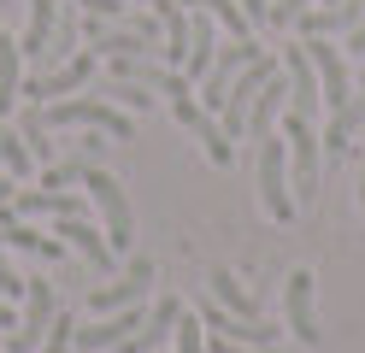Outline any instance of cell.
<instances>
[{
    "label": "cell",
    "mask_w": 365,
    "mask_h": 353,
    "mask_svg": "<svg viewBox=\"0 0 365 353\" xmlns=\"http://www.w3.org/2000/svg\"><path fill=\"white\" fill-rule=\"evenodd\" d=\"M359 206H365V177H359Z\"/></svg>",
    "instance_id": "cell-37"
},
{
    "label": "cell",
    "mask_w": 365,
    "mask_h": 353,
    "mask_svg": "<svg viewBox=\"0 0 365 353\" xmlns=\"http://www.w3.org/2000/svg\"><path fill=\"white\" fill-rule=\"evenodd\" d=\"M0 6H12V0H0Z\"/></svg>",
    "instance_id": "cell-38"
},
{
    "label": "cell",
    "mask_w": 365,
    "mask_h": 353,
    "mask_svg": "<svg viewBox=\"0 0 365 353\" xmlns=\"http://www.w3.org/2000/svg\"><path fill=\"white\" fill-rule=\"evenodd\" d=\"M101 94H112V101H118L124 112H148L153 106V94H148V83H124V77H112Z\"/></svg>",
    "instance_id": "cell-29"
},
{
    "label": "cell",
    "mask_w": 365,
    "mask_h": 353,
    "mask_svg": "<svg viewBox=\"0 0 365 353\" xmlns=\"http://www.w3.org/2000/svg\"><path fill=\"white\" fill-rule=\"evenodd\" d=\"M18 101H24V53H18V41L0 30V118H6Z\"/></svg>",
    "instance_id": "cell-20"
},
{
    "label": "cell",
    "mask_w": 365,
    "mask_h": 353,
    "mask_svg": "<svg viewBox=\"0 0 365 353\" xmlns=\"http://www.w3.org/2000/svg\"><path fill=\"white\" fill-rule=\"evenodd\" d=\"M212 353H277V347H247V342H230V336H212Z\"/></svg>",
    "instance_id": "cell-33"
},
{
    "label": "cell",
    "mask_w": 365,
    "mask_h": 353,
    "mask_svg": "<svg viewBox=\"0 0 365 353\" xmlns=\"http://www.w3.org/2000/svg\"><path fill=\"white\" fill-rule=\"evenodd\" d=\"M53 24H59V0H30V30L18 41V53L41 65V53H48V41H53Z\"/></svg>",
    "instance_id": "cell-22"
},
{
    "label": "cell",
    "mask_w": 365,
    "mask_h": 353,
    "mask_svg": "<svg viewBox=\"0 0 365 353\" xmlns=\"http://www.w3.org/2000/svg\"><path fill=\"white\" fill-rule=\"evenodd\" d=\"M41 118H48L53 130H101V135H112V141H130V135H135L130 112H118L112 101H88V94H83V101H53Z\"/></svg>",
    "instance_id": "cell-1"
},
{
    "label": "cell",
    "mask_w": 365,
    "mask_h": 353,
    "mask_svg": "<svg viewBox=\"0 0 365 353\" xmlns=\"http://www.w3.org/2000/svg\"><path fill=\"white\" fill-rule=\"evenodd\" d=\"M135 329H142V312H135V306H124V312H106L101 324L77 329V347H83V353H106V347H124Z\"/></svg>",
    "instance_id": "cell-14"
},
{
    "label": "cell",
    "mask_w": 365,
    "mask_h": 353,
    "mask_svg": "<svg viewBox=\"0 0 365 353\" xmlns=\"http://www.w3.org/2000/svg\"><path fill=\"white\" fill-rule=\"evenodd\" d=\"M212 53H218V18L195 6V24H189V59H182V77H207L212 71Z\"/></svg>",
    "instance_id": "cell-16"
},
{
    "label": "cell",
    "mask_w": 365,
    "mask_h": 353,
    "mask_svg": "<svg viewBox=\"0 0 365 353\" xmlns=\"http://www.w3.org/2000/svg\"><path fill=\"white\" fill-rule=\"evenodd\" d=\"M289 106V77L277 71V77H265V88L254 94V106H247V135H271V124H277V112Z\"/></svg>",
    "instance_id": "cell-17"
},
{
    "label": "cell",
    "mask_w": 365,
    "mask_h": 353,
    "mask_svg": "<svg viewBox=\"0 0 365 353\" xmlns=\"http://www.w3.org/2000/svg\"><path fill=\"white\" fill-rule=\"evenodd\" d=\"M247 59H259V47H254V41H230V47H218V53H212V71L200 77L207 88H200L195 101L207 106V112H218V106H224V94H230V83H236V71H242Z\"/></svg>",
    "instance_id": "cell-10"
},
{
    "label": "cell",
    "mask_w": 365,
    "mask_h": 353,
    "mask_svg": "<svg viewBox=\"0 0 365 353\" xmlns=\"http://www.w3.org/2000/svg\"><path fill=\"white\" fill-rule=\"evenodd\" d=\"M177 318H182V300H177V295H165V300H159L153 312H148V324L135 329V336H130L118 353H159V347H165V336L177 329Z\"/></svg>",
    "instance_id": "cell-15"
},
{
    "label": "cell",
    "mask_w": 365,
    "mask_h": 353,
    "mask_svg": "<svg viewBox=\"0 0 365 353\" xmlns=\"http://www.w3.org/2000/svg\"><path fill=\"white\" fill-rule=\"evenodd\" d=\"M283 141H289V165H294V200H312L318 195V148L324 141L312 135V118H301V112H289L283 118Z\"/></svg>",
    "instance_id": "cell-6"
},
{
    "label": "cell",
    "mask_w": 365,
    "mask_h": 353,
    "mask_svg": "<svg viewBox=\"0 0 365 353\" xmlns=\"http://www.w3.org/2000/svg\"><path fill=\"white\" fill-rule=\"evenodd\" d=\"M83 218L88 200L83 195H65V188H24V195H12L6 200V218Z\"/></svg>",
    "instance_id": "cell-12"
},
{
    "label": "cell",
    "mask_w": 365,
    "mask_h": 353,
    "mask_svg": "<svg viewBox=\"0 0 365 353\" xmlns=\"http://www.w3.org/2000/svg\"><path fill=\"white\" fill-rule=\"evenodd\" d=\"M283 77H289V112L318 118L324 88H318V71H312V59H307V41H289V47H283Z\"/></svg>",
    "instance_id": "cell-8"
},
{
    "label": "cell",
    "mask_w": 365,
    "mask_h": 353,
    "mask_svg": "<svg viewBox=\"0 0 365 353\" xmlns=\"http://www.w3.org/2000/svg\"><path fill=\"white\" fill-rule=\"evenodd\" d=\"M259 206L271 224L294 218V195H289V141L283 135H259Z\"/></svg>",
    "instance_id": "cell-2"
},
{
    "label": "cell",
    "mask_w": 365,
    "mask_h": 353,
    "mask_svg": "<svg viewBox=\"0 0 365 353\" xmlns=\"http://www.w3.org/2000/svg\"><path fill=\"white\" fill-rule=\"evenodd\" d=\"M0 165H6V171H12L18 183H24V177L36 171V153L24 148V135H18V130H6V118H0Z\"/></svg>",
    "instance_id": "cell-27"
},
{
    "label": "cell",
    "mask_w": 365,
    "mask_h": 353,
    "mask_svg": "<svg viewBox=\"0 0 365 353\" xmlns=\"http://www.w3.org/2000/svg\"><path fill=\"white\" fill-rule=\"evenodd\" d=\"M24 295V277L12 271V259H6V235H0V300H18Z\"/></svg>",
    "instance_id": "cell-31"
},
{
    "label": "cell",
    "mask_w": 365,
    "mask_h": 353,
    "mask_svg": "<svg viewBox=\"0 0 365 353\" xmlns=\"http://www.w3.org/2000/svg\"><path fill=\"white\" fill-rule=\"evenodd\" d=\"M53 312H59L53 282H48V277H24V318L12 324L6 353H36L41 342H48V324H53Z\"/></svg>",
    "instance_id": "cell-4"
},
{
    "label": "cell",
    "mask_w": 365,
    "mask_h": 353,
    "mask_svg": "<svg viewBox=\"0 0 365 353\" xmlns=\"http://www.w3.org/2000/svg\"><path fill=\"white\" fill-rule=\"evenodd\" d=\"M83 12H101V18H112V12H124V0H77Z\"/></svg>",
    "instance_id": "cell-34"
},
{
    "label": "cell",
    "mask_w": 365,
    "mask_h": 353,
    "mask_svg": "<svg viewBox=\"0 0 365 353\" xmlns=\"http://www.w3.org/2000/svg\"><path fill=\"white\" fill-rule=\"evenodd\" d=\"M18 135H24V148L41 159V165H53V141H48V118H41L36 106L24 112V130H18Z\"/></svg>",
    "instance_id": "cell-28"
},
{
    "label": "cell",
    "mask_w": 365,
    "mask_h": 353,
    "mask_svg": "<svg viewBox=\"0 0 365 353\" xmlns=\"http://www.w3.org/2000/svg\"><path fill=\"white\" fill-rule=\"evenodd\" d=\"M307 59H312V71H318L324 106H330V112H348V106H354V94H348V59H341L324 36H307Z\"/></svg>",
    "instance_id": "cell-9"
},
{
    "label": "cell",
    "mask_w": 365,
    "mask_h": 353,
    "mask_svg": "<svg viewBox=\"0 0 365 353\" xmlns=\"http://www.w3.org/2000/svg\"><path fill=\"white\" fill-rule=\"evenodd\" d=\"M189 6L212 12V18H218V30H230V41H254V18L242 12V0H189Z\"/></svg>",
    "instance_id": "cell-26"
},
{
    "label": "cell",
    "mask_w": 365,
    "mask_h": 353,
    "mask_svg": "<svg viewBox=\"0 0 365 353\" xmlns=\"http://www.w3.org/2000/svg\"><path fill=\"white\" fill-rule=\"evenodd\" d=\"M0 235H6V247H24V253H36V259H59V253H65L59 235H41V230H30L24 218H0Z\"/></svg>",
    "instance_id": "cell-24"
},
{
    "label": "cell",
    "mask_w": 365,
    "mask_h": 353,
    "mask_svg": "<svg viewBox=\"0 0 365 353\" xmlns=\"http://www.w3.org/2000/svg\"><path fill=\"white\" fill-rule=\"evenodd\" d=\"M0 329H12V300H0Z\"/></svg>",
    "instance_id": "cell-36"
},
{
    "label": "cell",
    "mask_w": 365,
    "mask_h": 353,
    "mask_svg": "<svg viewBox=\"0 0 365 353\" xmlns=\"http://www.w3.org/2000/svg\"><path fill=\"white\" fill-rule=\"evenodd\" d=\"M148 282H153V265H148V259H135L124 282H101V289L88 295V312L106 318V312H124V306H142L148 300Z\"/></svg>",
    "instance_id": "cell-11"
},
{
    "label": "cell",
    "mask_w": 365,
    "mask_h": 353,
    "mask_svg": "<svg viewBox=\"0 0 365 353\" xmlns=\"http://www.w3.org/2000/svg\"><path fill=\"white\" fill-rule=\"evenodd\" d=\"M307 6H312V0H277V6H271V24H294Z\"/></svg>",
    "instance_id": "cell-32"
},
{
    "label": "cell",
    "mask_w": 365,
    "mask_h": 353,
    "mask_svg": "<svg viewBox=\"0 0 365 353\" xmlns=\"http://www.w3.org/2000/svg\"><path fill=\"white\" fill-rule=\"evenodd\" d=\"M83 41L95 47V53H106V59H118V53H153V36H142V30H106V24H88Z\"/></svg>",
    "instance_id": "cell-21"
},
{
    "label": "cell",
    "mask_w": 365,
    "mask_h": 353,
    "mask_svg": "<svg viewBox=\"0 0 365 353\" xmlns=\"http://www.w3.org/2000/svg\"><path fill=\"white\" fill-rule=\"evenodd\" d=\"M77 347V324H71V312H53V324H48V342H41V353H71Z\"/></svg>",
    "instance_id": "cell-30"
},
{
    "label": "cell",
    "mask_w": 365,
    "mask_h": 353,
    "mask_svg": "<svg viewBox=\"0 0 365 353\" xmlns=\"http://www.w3.org/2000/svg\"><path fill=\"white\" fill-rule=\"evenodd\" d=\"M242 12L254 18V24H271V0H242Z\"/></svg>",
    "instance_id": "cell-35"
},
{
    "label": "cell",
    "mask_w": 365,
    "mask_h": 353,
    "mask_svg": "<svg viewBox=\"0 0 365 353\" xmlns=\"http://www.w3.org/2000/svg\"><path fill=\"white\" fill-rule=\"evenodd\" d=\"M83 188H88V200H95L101 218H106V242H112V253H130V242H135V212H130V200H124V188L112 183L101 165H88V171H83Z\"/></svg>",
    "instance_id": "cell-3"
},
{
    "label": "cell",
    "mask_w": 365,
    "mask_h": 353,
    "mask_svg": "<svg viewBox=\"0 0 365 353\" xmlns=\"http://www.w3.org/2000/svg\"><path fill=\"white\" fill-rule=\"evenodd\" d=\"M359 6H365V0H336V6H307L301 18H294V30H301V36H330V30H354V24H359Z\"/></svg>",
    "instance_id": "cell-18"
},
{
    "label": "cell",
    "mask_w": 365,
    "mask_h": 353,
    "mask_svg": "<svg viewBox=\"0 0 365 353\" xmlns=\"http://www.w3.org/2000/svg\"><path fill=\"white\" fill-rule=\"evenodd\" d=\"M95 65H101V53H95V47H83V53H71L59 71H48V77H24V101L41 106V101H53V94H77L88 77H95Z\"/></svg>",
    "instance_id": "cell-7"
},
{
    "label": "cell",
    "mask_w": 365,
    "mask_h": 353,
    "mask_svg": "<svg viewBox=\"0 0 365 353\" xmlns=\"http://www.w3.org/2000/svg\"><path fill=\"white\" fill-rule=\"evenodd\" d=\"M53 235H65V242H71V247L88 259V265H101V271H112V259H118V253H112V242H106L101 230H88L83 218H59V230H53Z\"/></svg>",
    "instance_id": "cell-19"
},
{
    "label": "cell",
    "mask_w": 365,
    "mask_h": 353,
    "mask_svg": "<svg viewBox=\"0 0 365 353\" xmlns=\"http://www.w3.org/2000/svg\"><path fill=\"white\" fill-rule=\"evenodd\" d=\"M153 12H159V24H165V65L182 71V59H189V18H182L177 0H153Z\"/></svg>",
    "instance_id": "cell-23"
},
{
    "label": "cell",
    "mask_w": 365,
    "mask_h": 353,
    "mask_svg": "<svg viewBox=\"0 0 365 353\" xmlns=\"http://www.w3.org/2000/svg\"><path fill=\"white\" fill-rule=\"evenodd\" d=\"M265 77H277V59H271V53L247 59V65L236 71V83H230V94H224V106H218V124H224V135H230V141L247 135V106H254V94L265 88Z\"/></svg>",
    "instance_id": "cell-5"
},
{
    "label": "cell",
    "mask_w": 365,
    "mask_h": 353,
    "mask_svg": "<svg viewBox=\"0 0 365 353\" xmlns=\"http://www.w3.org/2000/svg\"><path fill=\"white\" fill-rule=\"evenodd\" d=\"M212 300L224 306V312H236V318H247V324H259V300L247 295L230 271H212Z\"/></svg>",
    "instance_id": "cell-25"
},
{
    "label": "cell",
    "mask_w": 365,
    "mask_h": 353,
    "mask_svg": "<svg viewBox=\"0 0 365 353\" xmlns=\"http://www.w3.org/2000/svg\"><path fill=\"white\" fill-rule=\"evenodd\" d=\"M283 306H289V336L318 347V318H312V271H289V289H283Z\"/></svg>",
    "instance_id": "cell-13"
}]
</instances>
